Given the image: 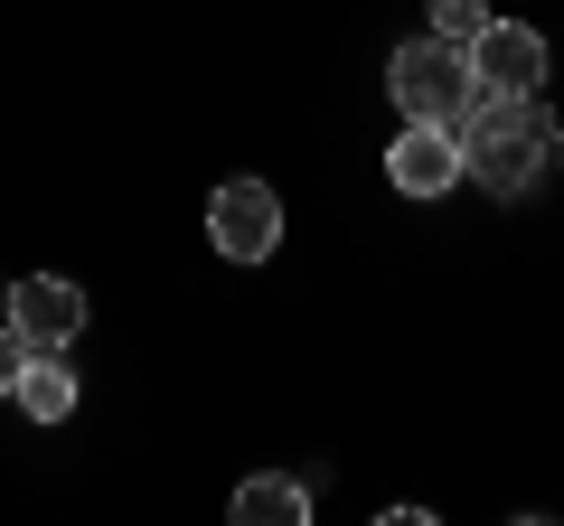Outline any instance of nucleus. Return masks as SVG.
I'll list each match as a JSON object with an SVG mask.
<instances>
[{
  "label": "nucleus",
  "instance_id": "obj_7",
  "mask_svg": "<svg viewBox=\"0 0 564 526\" xmlns=\"http://www.w3.org/2000/svg\"><path fill=\"white\" fill-rule=\"evenodd\" d=\"M20 414L29 424H66L76 414V376H66V348H39L20 366Z\"/></svg>",
  "mask_w": 564,
  "mask_h": 526
},
{
  "label": "nucleus",
  "instance_id": "obj_1",
  "mask_svg": "<svg viewBox=\"0 0 564 526\" xmlns=\"http://www.w3.org/2000/svg\"><path fill=\"white\" fill-rule=\"evenodd\" d=\"M462 132V179H480L489 198H527V188L545 179V161H555V113H545V95H470V113L452 122Z\"/></svg>",
  "mask_w": 564,
  "mask_h": 526
},
{
  "label": "nucleus",
  "instance_id": "obj_8",
  "mask_svg": "<svg viewBox=\"0 0 564 526\" xmlns=\"http://www.w3.org/2000/svg\"><path fill=\"white\" fill-rule=\"evenodd\" d=\"M302 517H311V489L282 480V470H254L236 489V526H302Z\"/></svg>",
  "mask_w": 564,
  "mask_h": 526
},
{
  "label": "nucleus",
  "instance_id": "obj_3",
  "mask_svg": "<svg viewBox=\"0 0 564 526\" xmlns=\"http://www.w3.org/2000/svg\"><path fill=\"white\" fill-rule=\"evenodd\" d=\"M207 244H217L226 263H263L282 244V198L263 179H226L217 198H207Z\"/></svg>",
  "mask_w": 564,
  "mask_h": 526
},
{
  "label": "nucleus",
  "instance_id": "obj_2",
  "mask_svg": "<svg viewBox=\"0 0 564 526\" xmlns=\"http://www.w3.org/2000/svg\"><path fill=\"white\" fill-rule=\"evenodd\" d=\"M386 85H395L404 122H462V113H470V95H480V76H470V47L433 39V29L395 47V66H386Z\"/></svg>",
  "mask_w": 564,
  "mask_h": 526
},
{
  "label": "nucleus",
  "instance_id": "obj_10",
  "mask_svg": "<svg viewBox=\"0 0 564 526\" xmlns=\"http://www.w3.org/2000/svg\"><path fill=\"white\" fill-rule=\"evenodd\" d=\"M20 366H29V339L0 320V395H20Z\"/></svg>",
  "mask_w": 564,
  "mask_h": 526
},
{
  "label": "nucleus",
  "instance_id": "obj_6",
  "mask_svg": "<svg viewBox=\"0 0 564 526\" xmlns=\"http://www.w3.org/2000/svg\"><path fill=\"white\" fill-rule=\"evenodd\" d=\"M10 329L29 339V358L39 348H66L85 329V292L66 283V273H39V283H10Z\"/></svg>",
  "mask_w": 564,
  "mask_h": 526
},
{
  "label": "nucleus",
  "instance_id": "obj_4",
  "mask_svg": "<svg viewBox=\"0 0 564 526\" xmlns=\"http://www.w3.org/2000/svg\"><path fill=\"white\" fill-rule=\"evenodd\" d=\"M470 76H480L489 95H545V39L527 20H489L480 39H470Z\"/></svg>",
  "mask_w": 564,
  "mask_h": 526
},
{
  "label": "nucleus",
  "instance_id": "obj_5",
  "mask_svg": "<svg viewBox=\"0 0 564 526\" xmlns=\"http://www.w3.org/2000/svg\"><path fill=\"white\" fill-rule=\"evenodd\" d=\"M386 179H395L404 198H443V188L462 179V132H452V122H404V142L386 151Z\"/></svg>",
  "mask_w": 564,
  "mask_h": 526
},
{
  "label": "nucleus",
  "instance_id": "obj_9",
  "mask_svg": "<svg viewBox=\"0 0 564 526\" xmlns=\"http://www.w3.org/2000/svg\"><path fill=\"white\" fill-rule=\"evenodd\" d=\"M489 20H499L489 0H433V39H452V47H470Z\"/></svg>",
  "mask_w": 564,
  "mask_h": 526
},
{
  "label": "nucleus",
  "instance_id": "obj_11",
  "mask_svg": "<svg viewBox=\"0 0 564 526\" xmlns=\"http://www.w3.org/2000/svg\"><path fill=\"white\" fill-rule=\"evenodd\" d=\"M0 320H10V283H0Z\"/></svg>",
  "mask_w": 564,
  "mask_h": 526
}]
</instances>
